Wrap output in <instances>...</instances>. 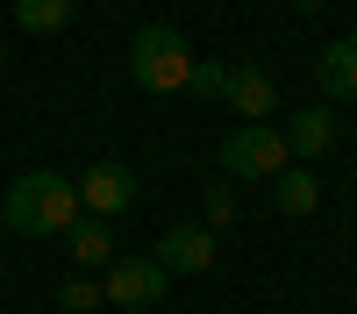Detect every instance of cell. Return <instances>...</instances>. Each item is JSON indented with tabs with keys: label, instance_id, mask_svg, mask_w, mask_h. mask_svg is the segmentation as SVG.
Instances as JSON below:
<instances>
[{
	"label": "cell",
	"instance_id": "2e32d148",
	"mask_svg": "<svg viewBox=\"0 0 357 314\" xmlns=\"http://www.w3.org/2000/svg\"><path fill=\"white\" fill-rule=\"evenodd\" d=\"M0 272H8V265H0Z\"/></svg>",
	"mask_w": 357,
	"mask_h": 314
},
{
	"label": "cell",
	"instance_id": "30bf717a",
	"mask_svg": "<svg viewBox=\"0 0 357 314\" xmlns=\"http://www.w3.org/2000/svg\"><path fill=\"white\" fill-rule=\"evenodd\" d=\"M65 250H72V265H114V228L100 214H79L65 228Z\"/></svg>",
	"mask_w": 357,
	"mask_h": 314
},
{
	"label": "cell",
	"instance_id": "277c9868",
	"mask_svg": "<svg viewBox=\"0 0 357 314\" xmlns=\"http://www.w3.org/2000/svg\"><path fill=\"white\" fill-rule=\"evenodd\" d=\"M165 285H172V272L158 265V257H114L107 278H100V300L107 307H158Z\"/></svg>",
	"mask_w": 357,
	"mask_h": 314
},
{
	"label": "cell",
	"instance_id": "3957f363",
	"mask_svg": "<svg viewBox=\"0 0 357 314\" xmlns=\"http://www.w3.org/2000/svg\"><path fill=\"white\" fill-rule=\"evenodd\" d=\"M286 164H293V150H286V136L272 122H250V129H236L222 143V171L229 179H279Z\"/></svg>",
	"mask_w": 357,
	"mask_h": 314
},
{
	"label": "cell",
	"instance_id": "8fae6325",
	"mask_svg": "<svg viewBox=\"0 0 357 314\" xmlns=\"http://www.w3.org/2000/svg\"><path fill=\"white\" fill-rule=\"evenodd\" d=\"M272 193H279V214H314L321 207V179L307 164H286L279 179H272Z\"/></svg>",
	"mask_w": 357,
	"mask_h": 314
},
{
	"label": "cell",
	"instance_id": "4fadbf2b",
	"mask_svg": "<svg viewBox=\"0 0 357 314\" xmlns=\"http://www.w3.org/2000/svg\"><path fill=\"white\" fill-rule=\"evenodd\" d=\"M57 307H65V314L100 307V278H65V285H57Z\"/></svg>",
	"mask_w": 357,
	"mask_h": 314
},
{
	"label": "cell",
	"instance_id": "8992f818",
	"mask_svg": "<svg viewBox=\"0 0 357 314\" xmlns=\"http://www.w3.org/2000/svg\"><path fill=\"white\" fill-rule=\"evenodd\" d=\"M151 257H158L172 278L178 272H215V228H207V221H172Z\"/></svg>",
	"mask_w": 357,
	"mask_h": 314
},
{
	"label": "cell",
	"instance_id": "7a4b0ae2",
	"mask_svg": "<svg viewBox=\"0 0 357 314\" xmlns=\"http://www.w3.org/2000/svg\"><path fill=\"white\" fill-rule=\"evenodd\" d=\"M129 79L143 93H186L193 86V43L178 36V29H136L129 36Z\"/></svg>",
	"mask_w": 357,
	"mask_h": 314
},
{
	"label": "cell",
	"instance_id": "5bb4252c",
	"mask_svg": "<svg viewBox=\"0 0 357 314\" xmlns=\"http://www.w3.org/2000/svg\"><path fill=\"white\" fill-rule=\"evenodd\" d=\"M200 214H207V228H229V221H236V193H229V186H215Z\"/></svg>",
	"mask_w": 357,
	"mask_h": 314
},
{
	"label": "cell",
	"instance_id": "ba28073f",
	"mask_svg": "<svg viewBox=\"0 0 357 314\" xmlns=\"http://www.w3.org/2000/svg\"><path fill=\"white\" fill-rule=\"evenodd\" d=\"M279 136H286L293 157H329V143H336V114L321 107V100H314V107H293Z\"/></svg>",
	"mask_w": 357,
	"mask_h": 314
},
{
	"label": "cell",
	"instance_id": "9a60e30c",
	"mask_svg": "<svg viewBox=\"0 0 357 314\" xmlns=\"http://www.w3.org/2000/svg\"><path fill=\"white\" fill-rule=\"evenodd\" d=\"M222 86H229V65H200L193 57V86L186 93H222Z\"/></svg>",
	"mask_w": 357,
	"mask_h": 314
},
{
	"label": "cell",
	"instance_id": "52a82bcc",
	"mask_svg": "<svg viewBox=\"0 0 357 314\" xmlns=\"http://www.w3.org/2000/svg\"><path fill=\"white\" fill-rule=\"evenodd\" d=\"M222 100H229L236 114H243V122H264V114L279 107V86H272V72H264V65H229Z\"/></svg>",
	"mask_w": 357,
	"mask_h": 314
},
{
	"label": "cell",
	"instance_id": "9c48e42d",
	"mask_svg": "<svg viewBox=\"0 0 357 314\" xmlns=\"http://www.w3.org/2000/svg\"><path fill=\"white\" fill-rule=\"evenodd\" d=\"M314 79H321V93H329V100H357V36H343V43L321 50Z\"/></svg>",
	"mask_w": 357,
	"mask_h": 314
},
{
	"label": "cell",
	"instance_id": "7c38bea8",
	"mask_svg": "<svg viewBox=\"0 0 357 314\" xmlns=\"http://www.w3.org/2000/svg\"><path fill=\"white\" fill-rule=\"evenodd\" d=\"M79 15V0H15V22L29 29V36H57Z\"/></svg>",
	"mask_w": 357,
	"mask_h": 314
},
{
	"label": "cell",
	"instance_id": "5b68a950",
	"mask_svg": "<svg viewBox=\"0 0 357 314\" xmlns=\"http://www.w3.org/2000/svg\"><path fill=\"white\" fill-rule=\"evenodd\" d=\"M79 200H86V214H100V221L122 214L129 200H136V171L114 164V157H93V164L79 171Z\"/></svg>",
	"mask_w": 357,
	"mask_h": 314
},
{
	"label": "cell",
	"instance_id": "6da1fadb",
	"mask_svg": "<svg viewBox=\"0 0 357 314\" xmlns=\"http://www.w3.org/2000/svg\"><path fill=\"white\" fill-rule=\"evenodd\" d=\"M8 228L15 236H65V228L86 214V200H79V179H65V171H22V179L8 186Z\"/></svg>",
	"mask_w": 357,
	"mask_h": 314
}]
</instances>
